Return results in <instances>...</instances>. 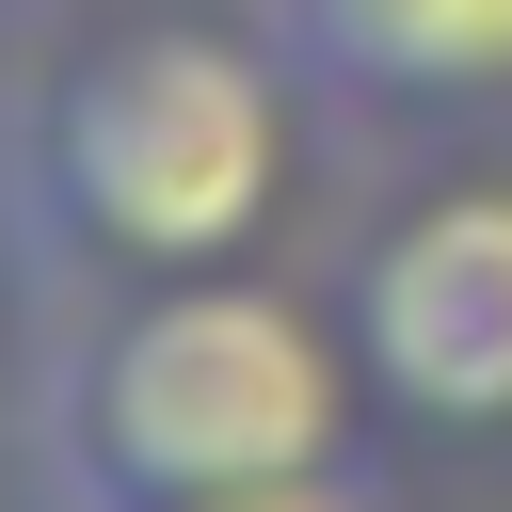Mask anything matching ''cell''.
<instances>
[{
	"label": "cell",
	"mask_w": 512,
	"mask_h": 512,
	"mask_svg": "<svg viewBox=\"0 0 512 512\" xmlns=\"http://www.w3.org/2000/svg\"><path fill=\"white\" fill-rule=\"evenodd\" d=\"M304 80L256 16H128L64 48L16 128H0V208L32 288H160V272H240L288 224L304 176Z\"/></svg>",
	"instance_id": "obj_1"
},
{
	"label": "cell",
	"mask_w": 512,
	"mask_h": 512,
	"mask_svg": "<svg viewBox=\"0 0 512 512\" xmlns=\"http://www.w3.org/2000/svg\"><path fill=\"white\" fill-rule=\"evenodd\" d=\"M368 368L336 336V304L240 272H160V288H96L32 384V464L64 512H144V496H240V480H320V464H384L368 448Z\"/></svg>",
	"instance_id": "obj_2"
},
{
	"label": "cell",
	"mask_w": 512,
	"mask_h": 512,
	"mask_svg": "<svg viewBox=\"0 0 512 512\" xmlns=\"http://www.w3.org/2000/svg\"><path fill=\"white\" fill-rule=\"evenodd\" d=\"M336 336H352L384 432L496 448L512 432V176L464 160V176L400 192L336 272Z\"/></svg>",
	"instance_id": "obj_3"
},
{
	"label": "cell",
	"mask_w": 512,
	"mask_h": 512,
	"mask_svg": "<svg viewBox=\"0 0 512 512\" xmlns=\"http://www.w3.org/2000/svg\"><path fill=\"white\" fill-rule=\"evenodd\" d=\"M288 80L352 128H464L512 112V0H256Z\"/></svg>",
	"instance_id": "obj_4"
},
{
	"label": "cell",
	"mask_w": 512,
	"mask_h": 512,
	"mask_svg": "<svg viewBox=\"0 0 512 512\" xmlns=\"http://www.w3.org/2000/svg\"><path fill=\"white\" fill-rule=\"evenodd\" d=\"M144 512H384V464H320V480H240V496H144Z\"/></svg>",
	"instance_id": "obj_5"
},
{
	"label": "cell",
	"mask_w": 512,
	"mask_h": 512,
	"mask_svg": "<svg viewBox=\"0 0 512 512\" xmlns=\"http://www.w3.org/2000/svg\"><path fill=\"white\" fill-rule=\"evenodd\" d=\"M0 256H16V208H0Z\"/></svg>",
	"instance_id": "obj_6"
}]
</instances>
